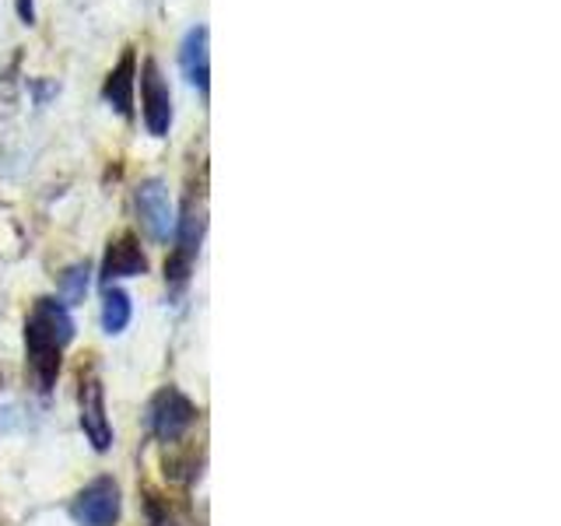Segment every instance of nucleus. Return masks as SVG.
<instances>
[{
	"mask_svg": "<svg viewBox=\"0 0 561 526\" xmlns=\"http://www.w3.org/2000/svg\"><path fill=\"white\" fill-rule=\"evenodd\" d=\"M70 341H75V320H70L67 306L57 302V298H35L25 320V351L43 393H49L53 382H57L64 362L60 355Z\"/></svg>",
	"mask_w": 561,
	"mask_h": 526,
	"instance_id": "nucleus-1",
	"label": "nucleus"
},
{
	"mask_svg": "<svg viewBox=\"0 0 561 526\" xmlns=\"http://www.w3.org/2000/svg\"><path fill=\"white\" fill-rule=\"evenodd\" d=\"M148 421H151V432H154L158 443L172 446L193 428V421H197V408H193V400L175 390V386H165V390L154 393Z\"/></svg>",
	"mask_w": 561,
	"mask_h": 526,
	"instance_id": "nucleus-2",
	"label": "nucleus"
},
{
	"mask_svg": "<svg viewBox=\"0 0 561 526\" xmlns=\"http://www.w3.org/2000/svg\"><path fill=\"white\" fill-rule=\"evenodd\" d=\"M140 113H145V127L151 137H165L172 127V92L158 70L154 60H145L140 67Z\"/></svg>",
	"mask_w": 561,
	"mask_h": 526,
	"instance_id": "nucleus-3",
	"label": "nucleus"
},
{
	"mask_svg": "<svg viewBox=\"0 0 561 526\" xmlns=\"http://www.w3.org/2000/svg\"><path fill=\"white\" fill-rule=\"evenodd\" d=\"M70 516L78 526H116L119 519V488L110 478L88 484L81 495L70 502Z\"/></svg>",
	"mask_w": 561,
	"mask_h": 526,
	"instance_id": "nucleus-4",
	"label": "nucleus"
},
{
	"mask_svg": "<svg viewBox=\"0 0 561 526\" xmlns=\"http://www.w3.org/2000/svg\"><path fill=\"white\" fill-rule=\"evenodd\" d=\"M134 201H137V215H140V225L148 228V236L154 242H169V236L175 232V210H172L165 183L145 180L137 186Z\"/></svg>",
	"mask_w": 561,
	"mask_h": 526,
	"instance_id": "nucleus-5",
	"label": "nucleus"
},
{
	"mask_svg": "<svg viewBox=\"0 0 561 526\" xmlns=\"http://www.w3.org/2000/svg\"><path fill=\"white\" fill-rule=\"evenodd\" d=\"M148 274V256L140 250V242L134 232H123L119 239L110 242V250H105V260H102V281L105 285H113L119 277H140Z\"/></svg>",
	"mask_w": 561,
	"mask_h": 526,
	"instance_id": "nucleus-6",
	"label": "nucleus"
},
{
	"mask_svg": "<svg viewBox=\"0 0 561 526\" xmlns=\"http://www.w3.org/2000/svg\"><path fill=\"white\" fill-rule=\"evenodd\" d=\"M81 428L88 435V443L99 453L113 446V428H110V418H105V397H102L99 379H88L81 386Z\"/></svg>",
	"mask_w": 561,
	"mask_h": 526,
	"instance_id": "nucleus-7",
	"label": "nucleus"
},
{
	"mask_svg": "<svg viewBox=\"0 0 561 526\" xmlns=\"http://www.w3.org/2000/svg\"><path fill=\"white\" fill-rule=\"evenodd\" d=\"M134 81H137V53L123 49L119 64L105 75V84H102V99L110 102L123 119L134 116Z\"/></svg>",
	"mask_w": 561,
	"mask_h": 526,
	"instance_id": "nucleus-8",
	"label": "nucleus"
},
{
	"mask_svg": "<svg viewBox=\"0 0 561 526\" xmlns=\"http://www.w3.org/2000/svg\"><path fill=\"white\" fill-rule=\"evenodd\" d=\"M180 67L183 78L197 88L201 95H207L210 88V57H207V25H197L186 32V39L180 46Z\"/></svg>",
	"mask_w": 561,
	"mask_h": 526,
	"instance_id": "nucleus-9",
	"label": "nucleus"
},
{
	"mask_svg": "<svg viewBox=\"0 0 561 526\" xmlns=\"http://www.w3.org/2000/svg\"><path fill=\"white\" fill-rule=\"evenodd\" d=\"M204 228H207V218H204V204L193 201V193L183 201V210L180 218H175V250L186 253L197 260V250H201V239H204Z\"/></svg>",
	"mask_w": 561,
	"mask_h": 526,
	"instance_id": "nucleus-10",
	"label": "nucleus"
},
{
	"mask_svg": "<svg viewBox=\"0 0 561 526\" xmlns=\"http://www.w3.org/2000/svg\"><path fill=\"white\" fill-rule=\"evenodd\" d=\"M130 323V295L119 291L113 285H105V295H102V327L105 333H123Z\"/></svg>",
	"mask_w": 561,
	"mask_h": 526,
	"instance_id": "nucleus-11",
	"label": "nucleus"
},
{
	"mask_svg": "<svg viewBox=\"0 0 561 526\" xmlns=\"http://www.w3.org/2000/svg\"><path fill=\"white\" fill-rule=\"evenodd\" d=\"M88 263H75V267H67L60 274V295H64V302L67 306H78L84 302V295H88Z\"/></svg>",
	"mask_w": 561,
	"mask_h": 526,
	"instance_id": "nucleus-12",
	"label": "nucleus"
},
{
	"mask_svg": "<svg viewBox=\"0 0 561 526\" xmlns=\"http://www.w3.org/2000/svg\"><path fill=\"white\" fill-rule=\"evenodd\" d=\"M190 271H193V256L180 253V250H172V256L165 260V281H169V288H186V281H190Z\"/></svg>",
	"mask_w": 561,
	"mask_h": 526,
	"instance_id": "nucleus-13",
	"label": "nucleus"
},
{
	"mask_svg": "<svg viewBox=\"0 0 561 526\" xmlns=\"http://www.w3.org/2000/svg\"><path fill=\"white\" fill-rule=\"evenodd\" d=\"M145 505H148V526H175L169 505L158 499V495H151V491H148V502Z\"/></svg>",
	"mask_w": 561,
	"mask_h": 526,
	"instance_id": "nucleus-14",
	"label": "nucleus"
},
{
	"mask_svg": "<svg viewBox=\"0 0 561 526\" xmlns=\"http://www.w3.org/2000/svg\"><path fill=\"white\" fill-rule=\"evenodd\" d=\"M18 18H22L25 25H35V8H32V0H18Z\"/></svg>",
	"mask_w": 561,
	"mask_h": 526,
	"instance_id": "nucleus-15",
	"label": "nucleus"
}]
</instances>
